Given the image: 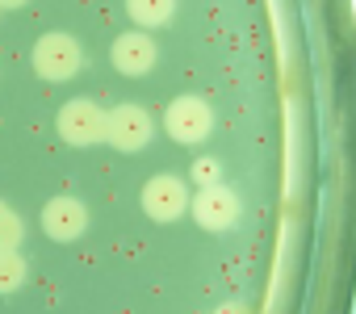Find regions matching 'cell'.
I'll list each match as a JSON object with an SVG mask.
<instances>
[{"mask_svg": "<svg viewBox=\"0 0 356 314\" xmlns=\"http://www.w3.org/2000/svg\"><path fill=\"white\" fill-rule=\"evenodd\" d=\"M84 67V47L72 34H42L34 42V72L42 80H72Z\"/></svg>", "mask_w": 356, "mask_h": 314, "instance_id": "1", "label": "cell"}, {"mask_svg": "<svg viewBox=\"0 0 356 314\" xmlns=\"http://www.w3.org/2000/svg\"><path fill=\"white\" fill-rule=\"evenodd\" d=\"M155 117L143 105H113L105 113V142H113L118 151H138L151 142Z\"/></svg>", "mask_w": 356, "mask_h": 314, "instance_id": "2", "label": "cell"}, {"mask_svg": "<svg viewBox=\"0 0 356 314\" xmlns=\"http://www.w3.org/2000/svg\"><path fill=\"white\" fill-rule=\"evenodd\" d=\"M163 126L176 142H202L214 130V109L202 97H176L163 113Z\"/></svg>", "mask_w": 356, "mask_h": 314, "instance_id": "3", "label": "cell"}, {"mask_svg": "<svg viewBox=\"0 0 356 314\" xmlns=\"http://www.w3.org/2000/svg\"><path fill=\"white\" fill-rule=\"evenodd\" d=\"M59 134L72 142V147H92V142H105V109L92 105V101H67L59 109Z\"/></svg>", "mask_w": 356, "mask_h": 314, "instance_id": "4", "label": "cell"}, {"mask_svg": "<svg viewBox=\"0 0 356 314\" xmlns=\"http://www.w3.org/2000/svg\"><path fill=\"white\" fill-rule=\"evenodd\" d=\"M143 210L147 218L155 222H172V218H181L189 210V189L181 176H151L147 189H143Z\"/></svg>", "mask_w": 356, "mask_h": 314, "instance_id": "5", "label": "cell"}, {"mask_svg": "<svg viewBox=\"0 0 356 314\" xmlns=\"http://www.w3.org/2000/svg\"><path fill=\"white\" fill-rule=\"evenodd\" d=\"M189 210H193L197 226H206V231H227V226H235V218H239V197L218 181V185H206V189L189 201Z\"/></svg>", "mask_w": 356, "mask_h": 314, "instance_id": "6", "label": "cell"}, {"mask_svg": "<svg viewBox=\"0 0 356 314\" xmlns=\"http://www.w3.org/2000/svg\"><path fill=\"white\" fill-rule=\"evenodd\" d=\"M155 42H151V34L147 30H130V34H118L113 38V51H109V59H113V67L122 72V76H147L151 67H155Z\"/></svg>", "mask_w": 356, "mask_h": 314, "instance_id": "7", "label": "cell"}, {"mask_svg": "<svg viewBox=\"0 0 356 314\" xmlns=\"http://www.w3.org/2000/svg\"><path fill=\"white\" fill-rule=\"evenodd\" d=\"M84 226H88V210H84L76 197H51V201L42 206V231H47L51 239L72 243V239L84 235Z\"/></svg>", "mask_w": 356, "mask_h": 314, "instance_id": "8", "label": "cell"}, {"mask_svg": "<svg viewBox=\"0 0 356 314\" xmlns=\"http://www.w3.org/2000/svg\"><path fill=\"white\" fill-rule=\"evenodd\" d=\"M126 13L134 26H163L172 13H176V0H126Z\"/></svg>", "mask_w": 356, "mask_h": 314, "instance_id": "9", "label": "cell"}, {"mask_svg": "<svg viewBox=\"0 0 356 314\" xmlns=\"http://www.w3.org/2000/svg\"><path fill=\"white\" fill-rule=\"evenodd\" d=\"M22 239H26V222H22V214H17L13 206L0 201V251H17Z\"/></svg>", "mask_w": 356, "mask_h": 314, "instance_id": "10", "label": "cell"}, {"mask_svg": "<svg viewBox=\"0 0 356 314\" xmlns=\"http://www.w3.org/2000/svg\"><path fill=\"white\" fill-rule=\"evenodd\" d=\"M26 281V260L17 251H0V293H13Z\"/></svg>", "mask_w": 356, "mask_h": 314, "instance_id": "11", "label": "cell"}, {"mask_svg": "<svg viewBox=\"0 0 356 314\" xmlns=\"http://www.w3.org/2000/svg\"><path fill=\"white\" fill-rule=\"evenodd\" d=\"M218 176H222V168H218V160H197L193 164V181L206 189V185H218Z\"/></svg>", "mask_w": 356, "mask_h": 314, "instance_id": "12", "label": "cell"}, {"mask_svg": "<svg viewBox=\"0 0 356 314\" xmlns=\"http://www.w3.org/2000/svg\"><path fill=\"white\" fill-rule=\"evenodd\" d=\"M214 314H248V310H243V306H239V301H227V306H218V310H214Z\"/></svg>", "mask_w": 356, "mask_h": 314, "instance_id": "13", "label": "cell"}, {"mask_svg": "<svg viewBox=\"0 0 356 314\" xmlns=\"http://www.w3.org/2000/svg\"><path fill=\"white\" fill-rule=\"evenodd\" d=\"M26 0H0V9H22Z\"/></svg>", "mask_w": 356, "mask_h": 314, "instance_id": "14", "label": "cell"}]
</instances>
